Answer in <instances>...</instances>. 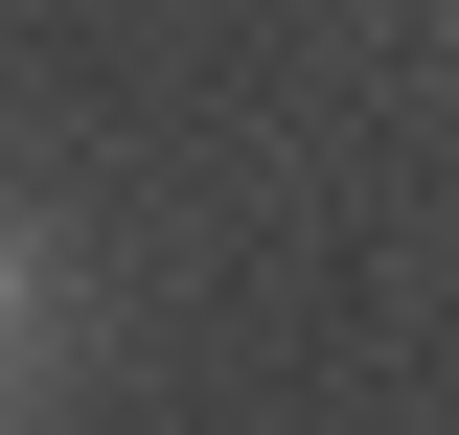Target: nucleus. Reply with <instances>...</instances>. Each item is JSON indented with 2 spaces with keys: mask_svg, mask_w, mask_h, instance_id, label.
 Instances as JSON below:
<instances>
[{
  "mask_svg": "<svg viewBox=\"0 0 459 435\" xmlns=\"http://www.w3.org/2000/svg\"><path fill=\"white\" fill-rule=\"evenodd\" d=\"M23 321H47V275H23V229H0V367H23Z\"/></svg>",
  "mask_w": 459,
  "mask_h": 435,
  "instance_id": "1",
  "label": "nucleus"
}]
</instances>
